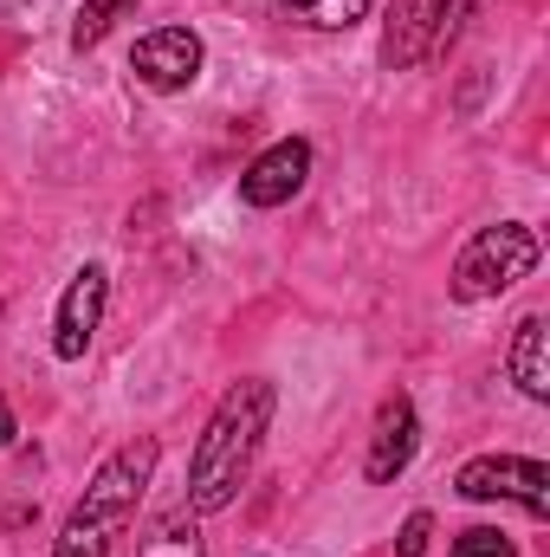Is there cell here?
<instances>
[{
  "label": "cell",
  "instance_id": "1",
  "mask_svg": "<svg viewBox=\"0 0 550 557\" xmlns=\"http://www.w3.org/2000/svg\"><path fill=\"white\" fill-rule=\"evenodd\" d=\"M273 409H278V389L266 376H247L221 396V409L208 416L201 441H195V460H188V512H227L234 493L247 486L253 473V454L273 428Z\"/></svg>",
  "mask_w": 550,
  "mask_h": 557
},
{
  "label": "cell",
  "instance_id": "2",
  "mask_svg": "<svg viewBox=\"0 0 550 557\" xmlns=\"http://www.w3.org/2000/svg\"><path fill=\"white\" fill-rule=\"evenodd\" d=\"M155 460H162V441H155V434L124 441V447L91 473V486H85V499L72 506V519L59 525L52 557H111L117 552V539L130 532L142 493H149V480H155Z\"/></svg>",
  "mask_w": 550,
  "mask_h": 557
},
{
  "label": "cell",
  "instance_id": "3",
  "mask_svg": "<svg viewBox=\"0 0 550 557\" xmlns=\"http://www.w3.org/2000/svg\"><path fill=\"white\" fill-rule=\"evenodd\" d=\"M532 273H538V234H532L525 221H499V227H479V234L460 247L447 292H453L460 305H486V298L512 292L518 278H532Z\"/></svg>",
  "mask_w": 550,
  "mask_h": 557
},
{
  "label": "cell",
  "instance_id": "4",
  "mask_svg": "<svg viewBox=\"0 0 550 557\" xmlns=\"http://www.w3.org/2000/svg\"><path fill=\"white\" fill-rule=\"evenodd\" d=\"M453 493L460 499H512L532 519H550V467L525 460V454H479V460H466L453 473Z\"/></svg>",
  "mask_w": 550,
  "mask_h": 557
},
{
  "label": "cell",
  "instance_id": "5",
  "mask_svg": "<svg viewBox=\"0 0 550 557\" xmlns=\"http://www.w3.org/2000/svg\"><path fill=\"white\" fill-rule=\"evenodd\" d=\"M201 65H208V46L188 26H155V33H142L137 52H130V72L149 91H188L201 78Z\"/></svg>",
  "mask_w": 550,
  "mask_h": 557
},
{
  "label": "cell",
  "instance_id": "6",
  "mask_svg": "<svg viewBox=\"0 0 550 557\" xmlns=\"http://www.w3.org/2000/svg\"><path fill=\"white\" fill-rule=\"evenodd\" d=\"M104 298H111V273L104 267H78L65 298H59V318H52V357L59 363H78L104 324Z\"/></svg>",
  "mask_w": 550,
  "mask_h": 557
},
{
  "label": "cell",
  "instance_id": "7",
  "mask_svg": "<svg viewBox=\"0 0 550 557\" xmlns=\"http://www.w3.org/2000/svg\"><path fill=\"white\" fill-rule=\"evenodd\" d=\"M304 175H311V143L285 137L240 169V201H247V208H285V201L304 188Z\"/></svg>",
  "mask_w": 550,
  "mask_h": 557
},
{
  "label": "cell",
  "instance_id": "8",
  "mask_svg": "<svg viewBox=\"0 0 550 557\" xmlns=\"http://www.w3.org/2000/svg\"><path fill=\"white\" fill-rule=\"evenodd\" d=\"M414 447H421V416H414L409 396H389V403L376 409V434H370V454H363V480H370V486L402 480L409 460H414Z\"/></svg>",
  "mask_w": 550,
  "mask_h": 557
},
{
  "label": "cell",
  "instance_id": "9",
  "mask_svg": "<svg viewBox=\"0 0 550 557\" xmlns=\"http://www.w3.org/2000/svg\"><path fill=\"white\" fill-rule=\"evenodd\" d=\"M440 20H447V0H389V20H383V65H389V72H414L421 59H434Z\"/></svg>",
  "mask_w": 550,
  "mask_h": 557
},
{
  "label": "cell",
  "instance_id": "10",
  "mask_svg": "<svg viewBox=\"0 0 550 557\" xmlns=\"http://www.w3.org/2000/svg\"><path fill=\"white\" fill-rule=\"evenodd\" d=\"M505 370L512 383L532 396V403H550V363H545V311H525L512 324V350H505Z\"/></svg>",
  "mask_w": 550,
  "mask_h": 557
},
{
  "label": "cell",
  "instance_id": "11",
  "mask_svg": "<svg viewBox=\"0 0 550 557\" xmlns=\"http://www.w3.org/2000/svg\"><path fill=\"white\" fill-rule=\"evenodd\" d=\"M137 557H201V539H195V512H188V506H175L168 519H155V525L142 532Z\"/></svg>",
  "mask_w": 550,
  "mask_h": 557
},
{
  "label": "cell",
  "instance_id": "12",
  "mask_svg": "<svg viewBox=\"0 0 550 557\" xmlns=\"http://www.w3.org/2000/svg\"><path fill=\"white\" fill-rule=\"evenodd\" d=\"M291 20H304V26H317V33H350V26H363L370 20V0H278Z\"/></svg>",
  "mask_w": 550,
  "mask_h": 557
},
{
  "label": "cell",
  "instance_id": "13",
  "mask_svg": "<svg viewBox=\"0 0 550 557\" xmlns=\"http://www.w3.org/2000/svg\"><path fill=\"white\" fill-rule=\"evenodd\" d=\"M124 13H137V0H85L78 7V20H72V52H91Z\"/></svg>",
  "mask_w": 550,
  "mask_h": 557
},
{
  "label": "cell",
  "instance_id": "14",
  "mask_svg": "<svg viewBox=\"0 0 550 557\" xmlns=\"http://www.w3.org/2000/svg\"><path fill=\"white\" fill-rule=\"evenodd\" d=\"M447 557H518V545H512L505 532H492V525H473V532L453 539V552Z\"/></svg>",
  "mask_w": 550,
  "mask_h": 557
},
{
  "label": "cell",
  "instance_id": "15",
  "mask_svg": "<svg viewBox=\"0 0 550 557\" xmlns=\"http://www.w3.org/2000/svg\"><path fill=\"white\" fill-rule=\"evenodd\" d=\"M427 539H434V519L427 512H409V525L396 539V557H427Z\"/></svg>",
  "mask_w": 550,
  "mask_h": 557
},
{
  "label": "cell",
  "instance_id": "16",
  "mask_svg": "<svg viewBox=\"0 0 550 557\" xmlns=\"http://www.w3.org/2000/svg\"><path fill=\"white\" fill-rule=\"evenodd\" d=\"M0 447H13V409H7V396H0Z\"/></svg>",
  "mask_w": 550,
  "mask_h": 557
}]
</instances>
